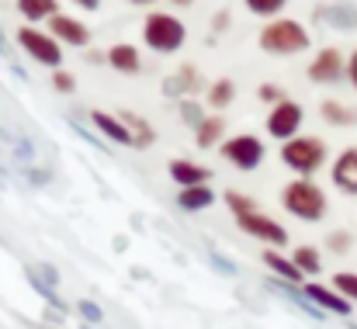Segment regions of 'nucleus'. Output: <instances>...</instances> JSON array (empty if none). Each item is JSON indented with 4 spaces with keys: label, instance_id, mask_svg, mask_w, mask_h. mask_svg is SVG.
I'll list each match as a JSON object with an SVG mask.
<instances>
[{
    "label": "nucleus",
    "instance_id": "nucleus-1",
    "mask_svg": "<svg viewBox=\"0 0 357 329\" xmlns=\"http://www.w3.org/2000/svg\"><path fill=\"white\" fill-rule=\"evenodd\" d=\"M142 42L146 49H153L156 56H174L177 49H184L188 42V28L177 14L170 10H153L142 21Z\"/></svg>",
    "mask_w": 357,
    "mask_h": 329
},
{
    "label": "nucleus",
    "instance_id": "nucleus-2",
    "mask_svg": "<svg viewBox=\"0 0 357 329\" xmlns=\"http://www.w3.org/2000/svg\"><path fill=\"white\" fill-rule=\"evenodd\" d=\"M309 42L312 38H309L305 24L295 21V17H274L260 31V49L267 56H298V52L309 49Z\"/></svg>",
    "mask_w": 357,
    "mask_h": 329
},
{
    "label": "nucleus",
    "instance_id": "nucleus-3",
    "mask_svg": "<svg viewBox=\"0 0 357 329\" xmlns=\"http://www.w3.org/2000/svg\"><path fill=\"white\" fill-rule=\"evenodd\" d=\"M281 205L288 215L302 222H319L326 215V191L312 181V177H298L291 184H284L281 191Z\"/></svg>",
    "mask_w": 357,
    "mask_h": 329
},
{
    "label": "nucleus",
    "instance_id": "nucleus-4",
    "mask_svg": "<svg viewBox=\"0 0 357 329\" xmlns=\"http://www.w3.org/2000/svg\"><path fill=\"white\" fill-rule=\"evenodd\" d=\"M281 163L298 177H312L326 163V142L319 135H295L281 146Z\"/></svg>",
    "mask_w": 357,
    "mask_h": 329
},
{
    "label": "nucleus",
    "instance_id": "nucleus-5",
    "mask_svg": "<svg viewBox=\"0 0 357 329\" xmlns=\"http://www.w3.org/2000/svg\"><path fill=\"white\" fill-rule=\"evenodd\" d=\"M17 45L31 63H38V66L52 70V73L63 70V45L49 31H42L38 24H21L17 28Z\"/></svg>",
    "mask_w": 357,
    "mask_h": 329
},
{
    "label": "nucleus",
    "instance_id": "nucleus-6",
    "mask_svg": "<svg viewBox=\"0 0 357 329\" xmlns=\"http://www.w3.org/2000/svg\"><path fill=\"white\" fill-rule=\"evenodd\" d=\"M219 153H222V160L233 163L236 170H257V167L264 163V156H267V146H264V139H257V135H250V132H239V135H229V139L219 146Z\"/></svg>",
    "mask_w": 357,
    "mask_h": 329
},
{
    "label": "nucleus",
    "instance_id": "nucleus-7",
    "mask_svg": "<svg viewBox=\"0 0 357 329\" xmlns=\"http://www.w3.org/2000/svg\"><path fill=\"white\" fill-rule=\"evenodd\" d=\"M302 121H305V111L302 105H295L291 98L288 101H281V105H274V108L267 111V135L271 139H278L281 146L288 142V139H295L298 135V128H302Z\"/></svg>",
    "mask_w": 357,
    "mask_h": 329
},
{
    "label": "nucleus",
    "instance_id": "nucleus-8",
    "mask_svg": "<svg viewBox=\"0 0 357 329\" xmlns=\"http://www.w3.org/2000/svg\"><path fill=\"white\" fill-rule=\"evenodd\" d=\"M236 225L246 232V236H253V239H260V243H267L271 250H278V246H288V229L281 225V222H274L271 215H264V212H250V215H239Z\"/></svg>",
    "mask_w": 357,
    "mask_h": 329
},
{
    "label": "nucleus",
    "instance_id": "nucleus-9",
    "mask_svg": "<svg viewBox=\"0 0 357 329\" xmlns=\"http://www.w3.org/2000/svg\"><path fill=\"white\" fill-rule=\"evenodd\" d=\"M344 77H347V56L333 45L319 49L316 59L309 63V80L312 84H340Z\"/></svg>",
    "mask_w": 357,
    "mask_h": 329
},
{
    "label": "nucleus",
    "instance_id": "nucleus-10",
    "mask_svg": "<svg viewBox=\"0 0 357 329\" xmlns=\"http://www.w3.org/2000/svg\"><path fill=\"white\" fill-rule=\"evenodd\" d=\"M302 295H305L309 305L319 309L323 316H326V312H333V316H351V312H354V305H351L333 284H316V281H309V284H302Z\"/></svg>",
    "mask_w": 357,
    "mask_h": 329
},
{
    "label": "nucleus",
    "instance_id": "nucleus-11",
    "mask_svg": "<svg viewBox=\"0 0 357 329\" xmlns=\"http://www.w3.org/2000/svg\"><path fill=\"white\" fill-rule=\"evenodd\" d=\"M49 35L59 42V45H73V49H84V45H91V28L80 21V17H73V14H56V17H49Z\"/></svg>",
    "mask_w": 357,
    "mask_h": 329
},
{
    "label": "nucleus",
    "instance_id": "nucleus-12",
    "mask_svg": "<svg viewBox=\"0 0 357 329\" xmlns=\"http://www.w3.org/2000/svg\"><path fill=\"white\" fill-rule=\"evenodd\" d=\"M330 181H333V188H337V191H344V194H354V198H357V146L344 149V153L333 160Z\"/></svg>",
    "mask_w": 357,
    "mask_h": 329
},
{
    "label": "nucleus",
    "instance_id": "nucleus-13",
    "mask_svg": "<svg viewBox=\"0 0 357 329\" xmlns=\"http://www.w3.org/2000/svg\"><path fill=\"white\" fill-rule=\"evenodd\" d=\"M167 174H170V181H174L181 191H184V188H205V184L212 181V170H208V167H198V163H191V160H170Z\"/></svg>",
    "mask_w": 357,
    "mask_h": 329
},
{
    "label": "nucleus",
    "instance_id": "nucleus-14",
    "mask_svg": "<svg viewBox=\"0 0 357 329\" xmlns=\"http://www.w3.org/2000/svg\"><path fill=\"white\" fill-rule=\"evenodd\" d=\"M91 121L98 125V132H101L105 139H112V142H119V146H132V149H135V139H132L128 125L121 121V114H108V111H91Z\"/></svg>",
    "mask_w": 357,
    "mask_h": 329
},
{
    "label": "nucleus",
    "instance_id": "nucleus-15",
    "mask_svg": "<svg viewBox=\"0 0 357 329\" xmlns=\"http://www.w3.org/2000/svg\"><path fill=\"white\" fill-rule=\"evenodd\" d=\"M105 56H108V66H112V70H119V73H125V77H135V73L142 70V56H139V49H135V45H128V42L112 45Z\"/></svg>",
    "mask_w": 357,
    "mask_h": 329
},
{
    "label": "nucleus",
    "instance_id": "nucleus-16",
    "mask_svg": "<svg viewBox=\"0 0 357 329\" xmlns=\"http://www.w3.org/2000/svg\"><path fill=\"white\" fill-rule=\"evenodd\" d=\"M198 87H202V80H198V70L191 63H184L177 73H170L163 80V94L167 98H184V94H195Z\"/></svg>",
    "mask_w": 357,
    "mask_h": 329
},
{
    "label": "nucleus",
    "instance_id": "nucleus-17",
    "mask_svg": "<svg viewBox=\"0 0 357 329\" xmlns=\"http://www.w3.org/2000/svg\"><path fill=\"white\" fill-rule=\"evenodd\" d=\"M264 263H267V267L278 274V281H288V284H298V288L305 284V274L298 270V263H295L291 257H284V253L271 250V246L264 250Z\"/></svg>",
    "mask_w": 357,
    "mask_h": 329
},
{
    "label": "nucleus",
    "instance_id": "nucleus-18",
    "mask_svg": "<svg viewBox=\"0 0 357 329\" xmlns=\"http://www.w3.org/2000/svg\"><path fill=\"white\" fill-rule=\"evenodd\" d=\"M222 135H226V118H222V114H208V118L195 128L198 149H215V146H222Z\"/></svg>",
    "mask_w": 357,
    "mask_h": 329
},
{
    "label": "nucleus",
    "instance_id": "nucleus-19",
    "mask_svg": "<svg viewBox=\"0 0 357 329\" xmlns=\"http://www.w3.org/2000/svg\"><path fill=\"white\" fill-rule=\"evenodd\" d=\"M14 3L28 24H38V21H49L59 14V0H14Z\"/></svg>",
    "mask_w": 357,
    "mask_h": 329
},
{
    "label": "nucleus",
    "instance_id": "nucleus-20",
    "mask_svg": "<svg viewBox=\"0 0 357 329\" xmlns=\"http://www.w3.org/2000/svg\"><path fill=\"white\" fill-rule=\"evenodd\" d=\"M177 205L184 212H205V208L215 205V191L208 184L205 188H184V191H177Z\"/></svg>",
    "mask_w": 357,
    "mask_h": 329
},
{
    "label": "nucleus",
    "instance_id": "nucleus-21",
    "mask_svg": "<svg viewBox=\"0 0 357 329\" xmlns=\"http://www.w3.org/2000/svg\"><path fill=\"white\" fill-rule=\"evenodd\" d=\"M121 121L128 125V132H132V139H135V149H146V146H153V142H156V132H153V125H149V121H142L139 114H132V111H121Z\"/></svg>",
    "mask_w": 357,
    "mask_h": 329
},
{
    "label": "nucleus",
    "instance_id": "nucleus-22",
    "mask_svg": "<svg viewBox=\"0 0 357 329\" xmlns=\"http://www.w3.org/2000/svg\"><path fill=\"white\" fill-rule=\"evenodd\" d=\"M291 260L298 263V270H302L305 277H316V274L323 270V257H319V250L309 246V243H305V246H295V250H291Z\"/></svg>",
    "mask_w": 357,
    "mask_h": 329
},
{
    "label": "nucleus",
    "instance_id": "nucleus-23",
    "mask_svg": "<svg viewBox=\"0 0 357 329\" xmlns=\"http://www.w3.org/2000/svg\"><path fill=\"white\" fill-rule=\"evenodd\" d=\"M233 101H236V84H233L229 77H222V80H215V84L208 87V108L226 111Z\"/></svg>",
    "mask_w": 357,
    "mask_h": 329
},
{
    "label": "nucleus",
    "instance_id": "nucleus-24",
    "mask_svg": "<svg viewBox=\"0 0 357 329\" xmlns=\"http://www.w3.org/2000/svg\"><path fill=\"white\" fill-rule=\"evenodd\" d=\"M319 114H323V121H330V125H351L357 121V114L347 105H340V101H323L319 105Z\"/></svg>",
    "mask_w": 357,
    "mask_h": 329
},
{
    "label": "nucleus",
    "instance_id": "nucleus-25",
    "mask_svg": "<svg viewBox=\"0 0 357 329\" xmlns=\"http://www.w3.org/2000/svg\"><path fill=\"white\" fill-rule=\"evenodd\" d=\"M330 284H333L351 305H357V274L354 270H337V274L330 277Z\"/></svg>",
    "mask_w": 357,
    "mask_h": 329
},
{
    "label": "nucleus",
    "instance_id": "nucleus-26",
    "mask_svg": "<svg viewBox=\"0 0 357 329\" xmlns=\"http://www.w3.org/2000/svg\"><path fill=\"white\" fill-rule=\"evenodd\" d=\"M243 3L250 14H260V17H278L288 7V0H243Z\"/></svg>",
    "mask_w": 357,
    "mask_h": 329
},
{
    "label": "nucleus",
    "instance_id": "nucleus-27",
    "mask_svg": "<svg viewBox=\"0 0 357 329\" xmlns=\"http://www.w3.org/2000/svg\"><path fill=\"white\" fill-rule=\"evenodd\" d=\"M226 205L236 212V219L239 215H250V212H260V208H257V201H253V198H246V194H239V191H226Z\"/></svg>",
    "mask_w": 357,
    "mask_h": 329
},
{
    "label": "nucleus",
    "instance_id": "nucleus-28",
    "mask_svg": "<svg viewBox=\"0 0 357 329\" xmlns=\"http://www.w3.org/2000/svg\"><path fill=\"white\" fill-rule=\"evenodd\" d=\"M181 118H184V121H188L191 128H198V125H202V121H205L208 114L202 111V105H198V101H191V98H184V101H181Z\"/></svg>",
    "mask_w": 357,
    "mask_h": 329
},
{
    "label": "nucleus",
    "instance_id": "nucleus-29",
    "mask_svg": "<svg viewBox=\"0 0 357 329\" xmlns=\"http://www.w3.org/2000/svg\"><path fill=\"white\" fill-rule=\"evenodd\" d=\"M257 98H260L264 105H271V108H274V105H281V101H288V98H284V91H281L278 84H264V87L257 91Z\"/></svg>",
    "mask_w": 357,
    "mask_h": 329
},
{
    "label": "nucleus",
    "instance_id": "nucleus-30",
    "mask_svg": "<svg viewBox=\"0 0 357 329\" xmlns=\"http://www.w3.org/2000/svg\"><path fill=\"white\" fill-rule=\"evenodd\" d=\"M52 87H56L59 94H73V91H77V80H73V73L56 70V73H52Z\"/></svg>",
    "mask_w": 357,
    "mask_h": 329
},
{
    "label": "nucleus",
    "instance_id": "nucleus-31",
    "mask_svg": "<svg viewBox=\"0 0 357 329\" xmlns=\"http://www.w3.org/2000/svg\"><path fill=\"white\" fill-rule=\"evenodd\" d=\"M323 14H326V17H330V24H337V28H351V24L357 21V10H351V7L333 10V14H330V10H323Z\"/></svg>",
    "mask_w": 357,
    "mask_h": 329
},
{
    "label": "nucleus",
    "instance_id": "nucleus-32",
    "mask_svg": "<svg viewBox=\"0 0 357 329\" xmlns=\"http://www.w3.org/2000/svg\"><path fill=\"white\" fill-rule=\"evenodd\" d=\"M351 243H354V239H351V232H330V236H326V246H330L333 253H347V250H351Z\"/></svg>",
    "mask_w": 357,
    "mask_h": 329
},
{
    "label": "nucleus",
    "instance_id": "nucleus-33",
    "mask_svg": "<svg viewBox=\"0 0 357 329\" xmlns=\"http://www.w3.org/2000/svg\"><path fill=\"white\" fill-rule=\"evenodd\" d=\"M77 312H80L87 323H101V319H105L101 305H98V302H87V298H84V302H77Z\"/></svg>",
    "mask_w": 357,
    "mask_h": 329
},
{
    "label": "nucleus",
    "instance_id": "nucleus-34",
    "mask_svg": "<svg viewBox=\"0 0 357 329\" xmlns=\"http://www.w3.org/2000/svg\"><path fill=\"white\" fill-rule=\"evenodd\" d=\"M229 21H233V17H229V10H219V14H215V21H212V31H215V35H219V31H226V28H229Z\"/></svg>",
    "mask_w": 357,
    "mask_h": 329
},
{
    "label": "nucleus",
    "instance_id": "nucleus-35",
    "mask_svg": "<svg viewBox=\"0 0 357 329\" xmlns=\"http://www.w3.org/2000/svg\"><path fill=\"white\" fill-rule=\"evenodd\" d=\"M347 80H351V87L357 91V49L347 56Z\"/></svg>",
    "mask_w": 357,
    "mask_h": 329
},
{
    "label": "nucleus",
    "instance_id": "nucleus-36",
    "mask_svg": "<svg viewBox=\"0 0 357 329\" xmlns=\"http://www.w3.org/2000/svg\"><path fill=\"white\" fill-rule=\"evenodd\" d=\"M73 3H77L80 10H98V7H101L105 0H73Z\"/></svg>",
    "mask_w": 357,
    "mask_h": 329
},
{
    "label": "nucleus",
    "instance_id": "nucleus-37",
    "mask_svg": "<svg viewBox=\"0 0 357 329\" xmlns=\"http://www.w3.org/2000/svg\"><path fill=\"white\" fill-rule=\"evenodd\" d=\"M170 3H174V7H191L195 0H170Z\"/></svg>",
    "mask_w": 357,
    "mask_h": 329
},
{
    "label": "nucleus",
    "instance_id": "nucleus-38",
    "mask_svg": "<svg viewBox=\"0 0 357 329\" xmlns=\"http://www.w3.org/2000/svg\"><path fill=\"white\" fill-rule=\"evenodd\" d=\"M128 3H135V7H149V3H156V0H128Z\"/></svg>",
    "mask_w": 357,
    "mask_h": 329
}]
</instances>
